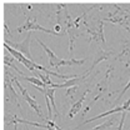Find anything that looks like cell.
<instances>
[{
  "label": "cell",
  "mask_w": 130,
  "mask_h": 130,
  "mask_svg": "<svg viewBox=\"0 0 130 130\" xmlns=\"http://www.w3.org/2000/svg\"><path fill=\"white\" fill-rule=\"evenodd\" d=\"M30 39H31V31L28 32V35H26V38L24 39L23 43H14V41H10V40H4V43H6L8 45H10L13 49H15L16 51L21 53L29 60L34 61L32 55H31V53H30Z\"/></svg>",
  "instance_id": "obj_2"
},
{
  "label": "cell",
  "mask_w": 130,
  "mask_h": 130,
  "mask_svg": "<svg viewBox=\"0 0 130 130\" xmlns=\"http://www.w3.org/2000/svg\"><path fill=\"white\" fill-rule=\"evenodd\" d=\"M118 120H119V115H114L110 119H108L106 121H104L103 124L98 125V126L93 128V129H88V130H109L111 126H114V124H115Z\"/></svg>",
  "instance_id": "obj_12"
},
{
  "label": "cell",
  "mask_w": 130,
  "mask_h": 130,
  "mask_svg": "<svg viewBox=\"0 0 130 130\" xmlns=\"http://www.w3.org/2000/svg\"><path fill=\"white\" fill-rule=\"evenodd\" d=\"M83 81H84L83 76H76V78H73V79L66 80L65 83H63V84H58V88H60V89H69V88L76 86V84L83 83Z\"/></svg>",
  "instance_id": "obj_14"
},
{
  "label": "cell",
  "mask_w": 130,
  "mask_h": 130,
  "mask_svg": "<svg viewBox=\"0 0 130 130\" xmlns=\"http://www.w3.org/2000/svg\"><path fill=\"white\" fill-rule=\"evenodd\" d=\"M126 113L128 111H123V114H121V120H120V124H119V128H118V130H123V125H124V120H125V116H126Z\"/></svg>",
  "instance_id": "obj_19"
},
{
  "label": "cell",
  "mask_w": 130,
  "mask_h": 130,
  "mask_svg": "<svg viewBox=\"0 0 130 130\" xmlns=\"http://www.w3.org/2000/svg\"><path fill=\"white\" fill-rule=\"evenodd\" d=\"M129 88H130V79H129V81H128V84H126V85H125V88H124V89H123V91H121V93H120V95H119V96H118V99H116V100H115V103H116V104H119V101H120V100H121V98L124 96V94H125V93H126V91H128V90H129Z\"/></svg>",
  "instance_id": "obj_18"
},
{
  "label": "cell",
  "mask_w": 130,
  "mask_h": 130,
  "mask_svg": "<svg viewBox=\"0 0 130 130\" xmlns=\"http://www.w3.org/2000/svg\"><path fill=\"white\" fill-rule=\"evenodd\" d=\"M103 28H104V20L103 21H99V25H98L96 29H93V28H89L88 26V30L90 38L89 40H95L96 43H103L105 44V39H104V32H103Z\"/></svg>",
  "instance_id": "obj_7"
},
{
  "label": "cell",
  "mask_w": 130,
  "mask_h": 130,
  "mask_svg": "<svg viewBox=\"0 0 130 130\" xmlns=\"http://www.w3.org/2000/svg\"><path fill=\"white\" fill-rule=\"evenodd\" d=\"M129 106H130V98L128 99V100H126V101H125V103H124V104H123V109H124V110L126 111Z\"/></svg>",
  "instance_id": "obj_20"
},
{
  "label": "cell",
  "mask_w": 130,
  "mask_h": 130,
  "mask_svg": "<svg viewBox=\"0 0 130 130\" xmlns=\"http://www.w3.org/2000/svg\"><path fill=\"white\" fill-rule=\"evenodd\" d=\"M58 130H63V129H61V128H59V129H58Z\"/></svg>",
  "instance_id": "obj_22"
},
{
  "label": "cell",
  "mask_w": 130,
  "mask_h": 130,
  "mask_svg": "<svg viewBox=\"0 0 130 130\" xmlns=\"http://www.w3.org/2000/svg\"><path fill=\"white\" fill-rule=\"evenodd\" d=\"M19 123L32 125V126H38V128H43V129H46V130H56V128H53V126H50V125L45 124V123H35V121H30V120H24V119H20V118H18L15 115H11L10 120L5 121L6 125H9V124H19Z\"/></svg>",
  "instance_id": "obj_6"
},
{
  "label": "cell",
  "mask_w": 130,
  "mask_h": 130,
  "mask_svg": "<svg viewBox=\"0 0 130 130\" xmlns=\"http://www.w3.org/2000/svg\"><path fill=\"white\" fill-rule=\"evenodd\" d=\"M32 73H34V74H35V75H36V76H38V78H39L40 80L43 81V83H44L45 85H48V86H50V88H55V89L58 88V84H56V83H54V81L51 80L49 75H45V74H43V71L40 73V71H38V70H34Z\"/></svg>",
  "instance_id": "obj_13"
},
{
  "label": "cell",
  "mask_w": 130,
  "mask_h": 130,
  "mask_svg": "<svg viewBox=\"0 0 130 130\" xmlns=\"http://www.w3.org/2000/svg\"><path fill=\"white\" fill-rule=\"evenodd\" d=\"M4 48L5 50H8L11 55H13V58L16 59L19 63H21V64L24 65L28 70H30V71H34V70H36L35 69V61H31V60H29L26 56H24L21 53H19V51H16L15 49H13L10 45H8L6 43H4Z\"/></svg>",
  "instance_id": "obj_5"
},
{
  "label": "cell",
  "mask_w": 130,
  "mask_h": 130,
  "mask_svg": "<svg viewBox=\"0 0 130 130\" xmlns=\"http://www.w3.org/2000/svg\"><path fill=\"white\" fill-rule=\"evenodd\" d=\"M4 89H5V94H10L13 101L16 104V106H18L19 109H21V105H20V103H19V98L16 95L15 90H14V88H13V85H11V83H10V80H9V78H8L6 74H5V81H4Z\"/></svg>",
  "instance_id": "obj_9"
},
{
  "label": "cell",
  "mask_w": 130,
  "mask_h": 130,
  "mask_svg": "<svg viewBox=\"0 0 130 130\" xmlns=\"http://www.w3.org/2000/svg\"><path fill=\"white\" fill-rule=\"evenodd\" d=\"M45 94L49 96L50 101H51V105H53V110H54V115L55 116H60V113L56 109V105H55V101H54V95H55V88H50V86H45Z\"/></svg>",
  "instance_id": "obj_15"
},
{
  "label": "cell",
  "mask_w": 130,
  "mask_h": 130,
  "mask_svg": "<svg viewBox=\"0 0 130 130\" xmlns=\"http://www.w3.org/2000/svg\"><path fill=\"white\" fill-rule=\"evenodd\" d=\"M35 40H36V41H38V43H39V44L43 46V49L45 50V53L48 54L49 64H50V66H53V68H55V69L58 70V69H59V61H60V59H59V58H58V56H56V55H55V54H54V53H53V51H51V50H50V49H49L48 46H46V45H45V44L41 41V40H39L38 38H36Z\"/></svg>",
  "instance_id": "obj_8"
},
{
  "label": "cell",
  "mask_w": 130,
  "mask_h": 130,
  "mask_svg": "<svg viewBox=\"0 0 130 130\" xmlns=\"http://www.w3.org/2000/svg\"><path fill=\"white\" fill-rule=\"evenodd\" d=\"M124 111V109H123V105H119V106H116V108H114L111 110H108V111H105V113L100 114V115H96V116H94V118H90L89 120H85L84 123H81L80 125L76 128V129H79L80 126L83 125H85V124H88V123H91V121H95L98 119H100V118H104V116H108V115H111V114H115V113H123Z\"/></svg>",
  "instance_id": "obj_11"
},
{
  "label": "cell",
  "mask_w": 130,
  "mask_h": 130,
  "mask_svg": "<svg viewBox=\"0 0 130 130\" xmlns=\"http://www.w3.org/2000/svg\"><path fill=\"white\" fill-rule=\"evenodd\" d=\"M25 30H28V31H34V30H36V31H44V32H48V34H51V35H55V36H61L63 34H58V32H55L54 30H50V29H46V28H43L41 25H39L38 24V21H36V19L35 18H28L26 19V21H25V24L24 25H21V26H19L18 29H16V31L18 32H23L25 31Z\"/></svg>",
  "instance_id": "obj_3"
},
{
  "label": "cell",
  "mask_w": 130,
  "mask_h": 130,
  "mask_svg": "<svg viewBox=\"0 0 130 130\" xmlns=\"http://www.w3.org/2000/svg\"><path fill=\"white\" fill-rule=\"evenodd\" d=\"M113 55V50H109V51H106V50H104V49L99 48L96 51V54H95V56H94V61H93V64H91V66L84 73V75H81L83 76V79L85 80L91 73H93V70L95 69V66H96L98 64H100L101 61H105V60H108L110 56Z\"/></svg>",
  "instance_id": "obj_4"
},
{
  "label": "cell",
  "mask_w": 130,
  "mask_h": 130,
  "mask_svg": "<svg viewBox=\"0 0 130 130\" xmlns=\"http://www.w3.org/2000/svg\"><path fill=\"white\" fill-rule=\"evenodd\" d=\"M5 73H6V74H8V75H9V76H10L11 79H13V81H15L16 86H18V88L20 89V93H21V95H23V99H24V100H25V101H26V103H28V104H29L30 106H31V108H32V110H35V113H36V115L41 118V123H44L45 118H44V115H43V111H40L41 109H40L39 104H38V103L35 101V99H32V98L30 96V95H29L28 90H26L25 88H23V86H21V84H20V83L18 81V79H16V78L14 76V75H13V74H10V73H9L8 70H6Z\"/></svg>",
  "instance_id": "obj_1"
},
{
  "label": "cell",
  "mask_w": 130,
  "mask_h": 130,
  "mask_svg": "<svg viewBox=\"0 0 130 130\" xmlns=\"http://www.w3.org/2000/svg\"><path fill=\"white\" fill-rule=\"evenodd\" d=\"M21 78H23L24 80H26V81H29V83H31V84H34L35 86H40V88H45V86H48V85H45L40 79L34 78V76H25V75H21Z\"/></svg>",
  "instance_id": "obj_17"
},
{
  "label": "cell",
  "mask_w": 130,
  "mask_h": 130,
  "mask_svg": "<svg viewBox=\"0 0 130 130\" xmlns=\"http://www.w3.org/2000/svg\"><path fill=\"white\" fill-rule=\"evenodd\" d=\"M89 93V90H85L84 91V94L81 95V98L76 101V103H74L73 105H71V108H70V110H69V114H68V116H69V119H73L76 114L79 113L81 110V105H83V103L85 101V99H86V94Z\"/></svg>",
  "instance_id": "obj_10"
},
{
  "label": "cell",
  "mask_w": 130,
  "mask_h": 130,
  "mask_svg": "<svg viewBox=\"0 0 130 130\" xmlns=\"http://www.w3.org/2000/svg\"><path fill=\"white\" fill-rule=\"evenodd\" d=\"M14 130H18V124H14Z\"/></svg>",
  "instance_id": "obj_21"
},
{
  "label": "cell",
  "mask_w": 130,
  "mask_h": 130,
  "mask_svg": "<svg viewBox=\"0 0 130 130\" xmlns=\"http://www.w3.org/2000/svg\"><path fill=\"white\" fill-rule=\"evenodd\" d=\"M86 61V59H60L59 68L60 66H73V65H83Z\"/></svg>",
  "instance_id": "obj_16"
}]
</instances>
